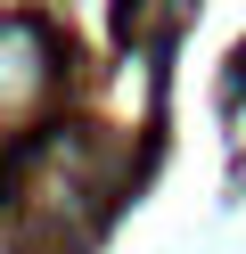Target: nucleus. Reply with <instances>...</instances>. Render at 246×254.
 <instances>
[{
    "label": "nucleus",
    "mask_w": 246,
    "mask_h": 254,
    "mask_svg": "<svg viewBox=\"0 0 246 254\" xmlns=\"http://www.w3.org/2000/svg\"><path fill=\"white\" fill-rule=\"evenodd\" d=\"M238 90H246V50H238Z\"/></svg>",
    "instance_id": "obj_1"
}]
</instances>
